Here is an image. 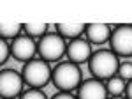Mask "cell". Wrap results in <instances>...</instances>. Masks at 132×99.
<instances>
[{"label": "cell", "instance_id": "13", "mask_svg": "<svg viewBox=\"0 0 132 99\" xmlns=\"http://www.w3.org/2000/svg\"><path fill=\"white\" fill-rule=\"evenodd\" d=\"M48 29H50V25L48 23H41V21H37V23H23L25 36H28L34 41H35V37L41 39L44 34H48Z\"/></svg>", "mask_w": 132, "mask_h": 99}, {"label": "cell", "instance_id": "19", "mask_svg": "<svg viewBox=\"0 0 132 99\" xmlns=\"http://www.w3.org/2000/svg\"><path fill=\"white\" fill-rule=\"evenodd\" d=\"M123 94H125V99H132V80L125 83V90H123Z\"/></svg>", "mask_w": 132, "mask_h": 99}, {"label": "cell", "instance_id": "15", "mask_svg": "<svg viewBox=\"0 0 132 99\" xmlns=\"http://www.w3.org/2000/svg\"><path fill=\"white\" fill-rule=\"evenodd\" d=\"M116 76L123 80L125 83L132 80V62H120L118 69H116Z\"/></svg>", "mask_w": 132, "mask_h": 99}, {"label": "cell", "instance_id": "20", "mask_svg": "<svg viewBox=\"0 0 132 99\" xmlns=\"http://www.w3.org/2000/svg\"><path fill=\"white\" fill-rule=\"evenodd\" d=\"M108 99H125V96H113V97H108Z\"/></svg>", "mask_w": 132, "mask_h": 99}, {"label": "cell", "instance_id": "5", "mask_svg": "<svg viewBox=\"0 0 132 99\" xmlns=\"http://www.w3.org/2000/svg\"><path fill=\"white\" fill-rule=\"evenodd\" d=\"M109 51L118 59L132 57V25H116L111 29Z\"/></svg>", "mask_w": 132, "mask_h": 99}, {"label": "cell", "instance_id": "6", "mask_svg": "<svg viewBox=\"0 0 132 99\" xmlns=\"http://www.w3.org/2000/svg\"><path fill=\"white\" fill-rule=\"evenodd\" d=\"M21 92H23V80H21L20 73L14 69L0 71V97L14 99L20 97Z\"/></svg>", "mask_w": 132, "mask_h": 99}, {"label": "cell", "instance_id": "14", "mask_svg": "<svg viewBox=\"0 0 132 99\" xmlns=\"http://www.w3.org/2000/svg\"><path fill=\"white\" fill-rule=\"evenodd\" d=\"M106 90H108V96H122L123 90H125V81L120 80L118 76H113V78L106 80Z\"/></svg>", "mask_w": 132, "mask_h": 99}, {"label": "cell", "instance_id": "11", "mask_svg": "<svg viewBox=\"0 0 132 99\" xmlns=\"http://www.w3.org/2000/svg\"><path fill=\"white\" fill-rule=\"evenodd\" d=\"M83 30H85V25H83V23H56V25H55V32H56L65 43L81 37Z\"/></svg>", "mask_w": 132, "mask_h": 99}, {"label": "cell", "instance_id": "8", "mask_svg": "<svg viewBox=\"0 0 132 99\" xmlns=\"http://www.w3.org/2000/svg\"><path fill=\"white\" fill-rule=\"evenodd\" d=\"M92 53H93L92 46L83 39V37H78V39L69 41L67 46H65V55H67L69 62H71V64H76V66L88 62V59H90Z\"/></svg>", "mask_w": 132, "mask_h": 99}, {"label": "cell", "instance_id": "4", "mask_svg": "<svg viewBox=\"0 0 132 99\" xmlns=\"http://www.w3.org/2000/svg\"><path fill=\"white\" fill-rule=\"evenodd\" d=\"M65 46H67V43L62 39L56 32H48V34H44L41 39L35 43L37 55L46 64L58 62L65 55Z\"/></svg>", "mask_w": 132, "mask_h": 99}, {"label": "cell", "instance_id": "16", "mask_svg": "<svg viewBox=\"0 0 132 99\" xmlns=\"http://www.w3.org/2000/svg\"><path fill=\"white\" fill-rule=\"evenodd\" d=\"M20 99H48V96H46L42 90L28 89V90H23L20 94Z\"/></svg>", "mask_w": 132, "mask_h": 99}, {"label": "cell", "instance_id": "7", "mask_svg": "<svg viewBox=\"0 0 132 99\" xmlns=\"http://www.w3.org/2000/svg\"><path fill=\"white\" fill-rule=\"evenodd\" d=\"M9 55H12L14 59L20 60V62H30V60H34V57L37 55L35 41L30 39L25 34H20L18 37H14V39L11 41Z\"/></svg>", "mask_w": 132, "mask_h": 99}, {"label": "cell", "instance_id": "2", "mask_svg": "<svg viewBox=\"0 0 132 99\" xmlns=\"http://www.w3.org/2000/svg\"><path fill=\"white\" fill-rule=\"evenodd\" d=\"M51 83L60 90V92H72L79 87L83 81V74L79 66L67 62H60L55 66V69H51Z\"/></svg>", "mask_w": 132, "mask_h": 99}, {"label": "cell", "instance_id": "17", "mask_svg": "<svg viewBox=\"0 0 132 99\" xmlns=\"http://www.w3.org/2000/svg\"><path fill=\"white\" fill-rule=\"evenodd\" d=\"M9 57H11L9 55V43L4 41V39H0V66L5 64Z\"/></svg>", "mask_w": 132, "mask_h": 99}, {"label": "cell", "instance_id": "9", "mask_svg": "<svg viewBox=\"0 0 132 99\" xmlns=\"http://www.w3.org/2000/svg\"><path fill=\"white\" fill-rule=\"evenodd\" d=\"M76 90H78L76 99H108L109 97L104 81L95 80V78L83 80Z\"/></svg>", "mask_w": 132, "mask_h": 99}, {"label": "cell", "instance_id": "1", "mask_svg": "<svg viewBox=\"0 0 132 99\" xmlns=\"http://www.w3.org/2000/svg\"><path fill=\"white\" fill-rule=\"evenodd\" d=\"M88 71L95 80H109L116 76V69L120 66V59L109 50H97L88 59Z\"/></svg>", "mask_w": 132, "mask_h": 99}, {"label": "cell", "instance_id": "3", "mask_svg": "<svg viewBox=\"0 0 132 99\" xmlns=\"http://www.w3.org/2000/svg\"><path fill=\"white\" fill-rule=\"evenodd\" d=\"M20 74H21V80H23V85L27 83L30 89L41 90L50 83L51 67H50V64L42 62L41 59H34L30 62L23 64V69H21Z\"/></svg>", "mask_w": 132, "mask_h": 99}, {"label": "cell", "instance_id": "18", "mask_svg": "<svg viewBox=\"0 0 132 99\" xmlns=\"http://www.w3.org/2000/svg\"><path fill=\"white\" fill-rule=\"evenodd\" d=\"M50 99H76V96L71 94V92H56V94Z\"/></svg>", "mask_w": 132, "mask_h": 99}, {"label": "cell", "instance_id": "10", "mask_svg": "<svg viewBox=\"0 0 132 99\" xmlns=\"http://www.w3.org/2000/svg\"><path fill=\"white\" fill-rule=\"evenodd\" d=\"M85 41L88 44H104L109 41V36H111V25L108 23H88L85 25Z\"/></svg>", "mask_w": 132, "mask_h": 99}, {"label": "cell", "instance_id": "12", "mask_svg": "<svg viewBox=\"0 0 132 99\" xmlns=\"http://www.w3.org/2000/svg\"><path fill=\"white\" fill-rule=\"evenodd\" d=\"M21 32H23V23H18V21L0 23V39H4V41L18 37Z\"/></svg>", "mask_w": 132, "mask_h": 99}]
</instances>
